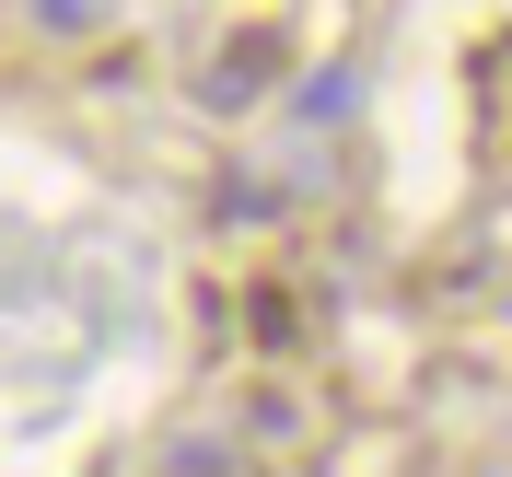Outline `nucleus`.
<instances>
[{
	"mask_svg": "<svg viewBox=\"0 0 512 477\" xmlns=\"http://www.w3.org/2000/svg\"><path fill=\"white\" fill-rule=\"evenodd\" d=\"M256 82H268V47H233V59H210V70H198V94H210V105H245Z\"/></svg>",
	"mask_w": 512,
	"mask_h": 477,
	"instance_id": "1",
	"label": "nucleus"
},
{
	"mask_svg": "<svg viewBox=\"0 0 512 477\" xmlns=\"http://www.w3.org/2000/svg\"><path fill=\"white\" fill-rule=\"evenodd\" d=\"M35 12V35H94L105 24V0H24Z\"/></svg>",
	"mask_w": 512,
	"mask_h": 477,
	"instance_id": "2",
	"label": "nucleus"
}]
</instances>
